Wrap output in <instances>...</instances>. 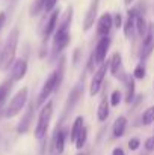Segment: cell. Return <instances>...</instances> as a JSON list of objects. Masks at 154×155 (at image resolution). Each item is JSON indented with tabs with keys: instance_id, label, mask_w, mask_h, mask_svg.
<instances>
[{
	"instance_id": "cell-8",
	"label": "cell",
	"mask_w": 154,
	"mask_h": 155,
	"mask_svg": "<svg viewBox=\"0 0 154 155\" xmlns=\"http://www.w3.org/2000/svg\"><path fill=\"white\" fill-rule=\"evenodd\" d=\"M59 18H60V11L59 8H56L54 11H51L46 20V24H41V36H43V45L47 44L49 38H51L56 32V27H57V23H59Z\"/></svg>"
},
{
	"instance_id": "cell-6",
	"label": "cell",
	"mask_w": 154,
	"mask_h": 155,
	"mask_svg": "<svg viewBox=\"0 0 154 155\" xmlns=\"http://www.w3.org/2000/svg\"><path fill=\"white\" fill-rule=\"evenodd\" d=\"M56 91H59V86H57V72L54 69L53 72L49 74V77L46 78V81H44V84H43V87L39 91V95L36 98V105L38 107H43L44 104L49 101L51 94L56 92Z\"/></svg>"
},
{
	"instance_id": "cell-9",
	"label": "cell",
	"mask_w": 154,
	"mask_h": 155,
	"mask_svg": "<svg viewBox=\"0 0 154 155\" xmlns=\"http://www.w3.org/2000/svg\"><path fill=\"white\" fill-rule=\"evenodd\" d=\"M154 50V21L148 23V29L147 33L142 38V44H141V51H139V59L141 62H145Z\"/></svg>"
},
{
	"instance_id": "cell-20",
	"label": "cell",
	"mask_w": 154,
	"mask_h": 155,
	"mask_svg": "<svg viewBox=\"0 0 154 155\" xmlns=\"http://www.w3.org/2000/svg\"><path fill=\"white\" fill-rule=\"evenodd\" d=\"M109 113H110V103H109V98L104 95L98 104V108H97V119L100 122H106L109 117Z\"/></svg>"
},
{
	"instance_id": "cell-31",
	"label": "cell",
	"mask_w": 154,
	"mask_h": 155,
	"mask_svg": "<svg viewBox=\"0 0 154 155\" xmlns=\"http://www.w3.org/2000/svg\"><path fill=\"white\" fill-rule=\"evenodd\" d=\"M5 23H6V14L5 12H0V30L3 29Z\"/></svg>"
},
{
	"instance_id": "cell-22",
	"label": "cell",
	"mask_w": 154,
	"mask_h": 155,
	"mask_svg": "<svg viewBox=\"0 0 154 155\" xmlns=\"http://www.w3.org/2000/svg\"><path fill=\"white\" fill-rule=\"evenodd\" d=\"M12 84H14V81H12L11 78L5 80V81L0 84V105L5 103V100L8 98V95H9L11 89H12Z\"/></svg>"
},
{
	"instance_id": "cell-34",
	"label": "cell",
	"mask_w": 154,
	"mask_h": 155,
	"mask_svg": "<svg viewBox=\"0 0 154 155\" xmlns=\"http://www.w3.org/2000/svg\"><path fill=\"white\" fill-rule=\"evenodd\" d=\"M135 0H124V3H125V6H130L132 3H133Z\"/></svg>"
},
{
	"instance_id": "cell-33",
	"label": "cell",
	"mask_w": 154,
	"mask_h": 155,
	"mask_svg": "<svg viewBox=\"0 0 154 155\" xmlns=\"http://www.w3.org/2000/svg\"><path fill=\"white\" fill-rule=\"evenodd\" d=\"M77 62H79V48L76 50V54H74V65H77Z\"/></svg>"
},
{
	"instance_id": "cell-17",
	"label": "cell",
	"mask_w": 154,
	"mask_h": 155,
	"mask_svg": "<svg viewBox=\"0 0 154 155\" xmlns=\"http://www.w3.org/2000/svg\"><path fill=\"white\" fill-rule=\"evenodd\" d=\"M65 140H67V130L65 128H60V127H56L54 134H53V139H51L53 151L57 152V154H62L63 152V148H65Z\"/></svg>"
},
{
	"instance_id": "cell-28",
	"label": "cell",
	"mask_w": 154,
	"mask_h": 155,
	"mask_svg": "<svg viewBox=\"0 0 154 155\" xmlns=\"http://www.w3.org/2000/svg\"><path fill=\"white\" fill-rule=\"evenodd\" d=\"M139 146H141V140L138 137H133V139L128 140V149L130 151H138Z\"/></svg>"
},
{
	"instance_id": "cell-24",
	"label": "cell",
	"mask_w": 154,
	"mask_h": 155,
	"mask_svg": "<svg viewBox=\"0 0 154 155\" xmlns=\"http://www.w3.org/2000/svg\"><path fill=\"white\" fill-rule=\"evenodd\" d=\"M132 75L135 77V80H142V78H145V75H147L145 62H139V63L135 66V69H133V74H132Z\"/></svg>"
},
{
	"instance_id": "cell-21",
	"label": "cell",
	"mask_w": 154,
	"mask_h": 155,
	"mask_svg": "<svg viewBox=\"0 0 154 155\" xmlns=\"http://www.w3.org/2000/svg\"><path fill=\"white\" fill-rule=\"evenodd\" d=\"M83 127H85V119H83V116H77L76 119H74V122H73V125H71V131H70V142H76V139H77V136L80 134V131L83 130Z\"/></svg>"
},
{
	"instance_id": "cell-4",
	"label": "cell",
	"mask_w": 154,
	"mask_h": 155,
	"mask_svg": "<svg viewBox=\"0 0 154 155\" xmlns=\"http://www.w3.org/2000/svg\"><path fill=\"white\" fill-rule=\"evenodd\" d=\"M29 101V91L27 87H21L8 103V105L5 107V117H15L17 114L21 113V110L26 107V104Z\"/></svg>"
},
{
	"instance_id": "cell-23",
	"label": "cell",
	"mask_w": 154,
	"mask_h": 155,
	"mask_svg": "<svg viewBox=\"0 0 154 155\" xmlns=\"http://www.w3.org/2000/svg\"><path fill=\"white\" fill-rule=\"evenodd\" d=\"M147 29H148V23H147V20L144 18V15L138 14V17H136V33H138L139 36L144 38V35L147 33Z\"/></svg>"
},
{
	"instance_id": "cell-26",
	"label": "cell",
	"mask_w": 154,
	"mask_h": 155,
	"mask_svg": "<svg viewBox=\"0 0 154 155\" xmlns=\"http://www.w3.org/2000/svg\"><path fill=\"white\" fill-rule=\"evenodd\" d=\"M142 124L144 125H151V124H154V105L148 107L142 113Z\"/></svg>"
},
{
	"instance_id": "cell-2",
	"label": "cell",
	"mask_w": 154,
	"mask_h": 155,
	"mask_svg": "<svg viewBox=\"0 0 154 155\" xmlns=\"http://www.w3.org/2000/svg\"><path fill=\"white\" fill-rule=\"evenodd\" d=\"M18 39H20V30H18V27H14L0 50V71H8L12 66V63L15 62Z\"/></svg>"
},
{
	"instance_id": "cell-32",
	"label": "cell",
	"mask_w": 154,
	"mask_h": 155,
	"mask_svg": "<svg viewBox=\"0 0 154 155\" xmlns=\"http://www.w3.org/2000/svg\"><path fill=\"white\" fill-rule=\"evenodd\" d=\"M112 155H125V152L122 151V148H115L112 151Z\"/></svg>"
},
{
	"instance_id": "cell-5",
	"label": "cell",
	"mask_w": 154,
	"mask_h": 155,
	"mask_svg": "<svg viewBox=\"0 0 154 155\" xmlns=\"http://www.w3.org/2000/svg\"><path fill=\"white\" fill-rule=\"evenodd\" d=\"M110 44H112V39L109 36L100 38V41L94 47L91 57H89V71H94V66H100L103 62H106V56L109 53Z\"/></svg>"
},
{
	"instance_id": "cell-3",
	"label": "cell",
	"mask_w": 154,
	"mask_h": 155,
	"mask_svg": "<svg viewBox=\"0 0 154 155\" xmlns=\"http://www.w3.org/2000/svg\"><path fill=\"white\" fill-rule=\"evenodd\" d=\"M53 116V101H47L41 107L39 116H38V122L35 127V137L38 140H44L47 133H49V127H50V120Z\"/></svg>"
},
{
	"instance_id": "cell-27",
	"label": "cell",
	"mask_w": 154,
	"mask_h": 155,
	"mask_svg": "<svg viewBox=\"0 0 154 155\" xmlns=\"http://www.w3.org/2000/svg\"><path fill=\"white\" fill-rule=\"evenodd\" d=\"M121 100H122V94H121V91H113L112 92V95H110V98H109V103L112 107H118L119 103H121Z\"/></svg>"
},
{
	"instance_id": "cell-10",
	"label": "cell",
	"mask_w": 154,
	"mask_h": 155,
	"mask_svg": "<svg viewBox=\"0 0 154 155\" xmlns=\"http://www.w3.org/2000/svg\"><path fill=\"white\" fill-rule=\"evenodd\" d=\"M109 71H110V74H112L116 80H119V81L124 83V80H125V77H127V71L124 69L122 57H121L119 53H113V54H112V57H110V60H109Z\"/></svg>"
},
{
	"instance_id": "cell-35",
	"label": "cell",
	"mask_w": 154,
	"mask_h": 155,
	"mask_svg": "<svg viewBox=\"0 0 154 155\" xmlns=\"http://www.w3.org/2000/svg\"><path fill=\"white\" fill-rule=\"evenodd\" d=\"M76 155H86V154H85V152H77Z\"/></svg>"
},
{
	"instance_id": "cell-13",
	"label": "cell",
	"mask_w": 154,
	"mask_h": 155,
	"mask_svg": "<svg viewBox=\"0 0 154 155\" xmlns=\"http://www.w3.org/2000/svg\"><path fill=\"white\" fill-rule=\"evenodd\" d=\"M9 78L17 83L20 80H23L27 74V62L24 59H15V62L12 63V66L9 68Z\"/></svg>"
},
{
	"instance_id": "cell-12",
	"label": "cell",
	"mask_w": 154,
	"mask_h": 155,
	"mask_svg": "<svg viewBox=\"0 0 154 155\" xmlns=\"http://www.w3.org/2000/svg\"><path fill=\"white\" fill-rule=\"evenodd\" d=\"M138 9L133 8V9H128L127 12V17L124 20V24H122V30H124V35L127 39H133L135 38V33H136V17H138Z\"/></svg>"
},
{
	"instance_id": "cell-19",
	"label": "cell",
	"mask_w": 154,
	"mask_h": 155,
	"mask_svg": "<svg viewBox=\"0 0 154 155\" xmlns=\"http://www.w3.org/2000/svg\"><path fill=\"white\" fill-rule=\"evenodd\" d=\"M125 130H127V117L125 116H118L113 122V127H112V134L115 139H119L125 134Z\"/></svg>"
},
{
	"instance_id": "cell-14",
	"label": "cell",
	"mask_w": 154,
	"mask_h": 155,
	"mask_svg": "<svg viewBox=\"0 0 154 155\" xmlns=\"http://www.w3.org/2000/svg\"><path fill=\"white\" fill-rule=\"evenodd\" d=\"M98 6H100V0H91L88 9H86V14H85V18H83V30L88 32L95 20H97V14H98Z\"/></svg>"
},
{
	"instance_id": "cell-29",
	"label": "cell",
	"mask_w": 154,
	"mask_h": 155,
	"mask_svg": "<svg viewBox=\"0 0 154 155\" xmlns=\"http://www.w3.org/2000/svg\"><path fill=\"white\" fill-rule=\"evenodd\" d=\"M144 148H145V151H148V152H154V136L148 137V139L145 140Z\"/></svg>"
},
{
	"instance_id": "cell-16",
	"label": "cell",
	"mask_w": 154,
	"mask_h": 155,
	"mask_svg": "<svg viewBox=\"0 0 154 155\" xmlns=\"http://www.w3.org/2000/svg\"><path fill=\"white\" fill-rule=\"evenodd\" d=\"M82 95H83V77L79 80V83L73 87V91H71V94H70V98H68V101H67V105H65V113L63 114H67L68 111H71L73 108H74V105L79 103V100L82 98Z\"/></svg>"
},
{
	"instance_id": "cell-1",
	"label": "cell",
	"mask_w": 154,
	"mask_h": 155,
	"mask_svg": "<svg viewBox=\"0 0 154 155\" xmlns=\"http://www.w3.org/2000/svg\"><path fill=\"white\" fill-rule=\"evenodd\" d=\"M71 21H73V6L70 5L65 11V14L62 15V18H59L56 32L53 35V42H51V60H56L57 56L63 51L70 41H71Z\"/></svg>"
},
{
	"instance_id": "cell-18",
	"label": "cell",
	"mask_w": 154,
	"mask_h": 155,
	"mask_svg": "<svg viewBox=\"0 0 154 155\" xmlns=\"http://www.w3.org/2000/svg\"><path fill=\"white\" fill-rule=\"evenodd\" d=\"M124 84H125V103L132 104L136 98V84H135V77L132 74H127L125 80H124Z\"/></svg>"
},
{
	"instance_id": "cell-30",
	"label": "cell",
	"mask_w": 154,
	"mask_h": 155,
	"mask_svg": "<svg viewBox=\"0 0 154 155\" xmlns=\"http://www.w3.org/2000/svg\"><path fill=\"white\" fill-rule=\"evenodd\" d=\"M122 24H124L122 15H121V14H115V15H113V27L119 29V27H122Z\"/></svg>"
},
{
	"instance_id": "cell-7",
	"label": "cell",
	"mask_w": 154,
	"mask_h": 155,
	"mask_svg": "<svg viewBox=\"0 0 154 155\" xmlns=\"http://www.w3.org/2000/svg\"><path fill=\"white\" fill-rule=\"evenodd\" d=\"M107 71H109V60L103 62L101 65L94 71L92 78H91V84H89V95H91V97H95V95L101 91Z\"/></svg>"
},
{
	"instance_id": "cell-11",
	"label": "cell",
	"mask_w": 154,
	"mask_h": 155,
	"mask_svg": "<svg viewBox=\"0 0 154 155\" xmlns=\"http://www.w3.org/2000/svg\"><path fill=\"white\" fill-rule=\"evenodd\" d=\"M35 105H36V104L29 103L26 111H24V114L21 116V119H20V122H18V125H17V133H18V134H26V133L29 131V128H30V125H32V122H33V117H35Z\"/></svg>"
},
{
	"instance_id": "cell-15",
	"label": "cell",
	"mask_w": 154,
	"mask_h": 155,
	"mask_svg": "<svg viewBox=\"0 0 154 155\" xmlns=\"http://www.w3.org/2000/svg\"><path fill=\"white\" fill-rule=\"evenodd\" d=\"M112 27H113V17L109 12H104L101 17L97 20V35L100 38L109 36Z\"/></svg>"
},
{
	"instance_id": "cell-25",
	"label": "cell",
	"mask_w": 154,
	"mask_h": 155,
	"mask_svg": "<svg viewBox=\"0 0 154 155\" xmlns=\"http://www.w3.org/2000/svg\"><path fill=\"white\" fill-rule=\"evenodd\" d=\"M86 140H88V128H86V127H83V130L80 131V134L77 136V139H76V142H74L76 148H77L79 151H82V149H83V146L86 145Z\"/></svg>"
}]
</instances>
